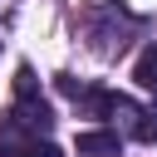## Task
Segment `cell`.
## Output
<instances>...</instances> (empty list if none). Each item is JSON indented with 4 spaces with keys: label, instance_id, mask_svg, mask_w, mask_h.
<instances>
[{
    "label": "cell",
    "instance_id": "obj_3",
    "mask_svg": "<svg viewBox=\"0 0 157 157\" xmlns=\"http://www.w3.org/2000/svg\"><path fill=\"white\" fill-rule=\"evenodd\" d=\"M132 83L147 88V93H157V44H147V49L137 54V64H132Z\"/></svg>",
    "mask_w": 157,
    "mask_h": 157
},
{
    "label": "cell",
    "instance_id": "obj_2",
    "mask_svg": "<svg viewBox=\"0 0 157 157\" xmlns=\"http://www.w3.org/2000/svg\"><path fill=\"white\" fill-rule=\"evenodd\" d=\"M123 137L108 132V128H93V132H78V157H118Z\"/></svg>",
    "mask_w": 157,
    "mask_h": 157
},
{
    "label": "cell",
    "instance_id": "obj_4",
    "mask_svg": "<svg viewBox=\"0 0 157 157\" xmlns=\"http://www.w3.org/2000/svg\"><path fill=\"white\" fill-rule=\"evenodd\" d=\"M5 157H64L54 142H39V137H29V142H20V147H5Z\"/></svg>",
    "mask_w": 157,
    "mask_h": 157
},
{
    "label": "cell",
    "instance_id": "obj_1",
    "mask_svg": "<svg viewBox=\"0 0 157 157\" xmlns=\"http://www.w3.org/2000/svg\"><path fill=\"white\" fill-rule=\"evenodd\" d=\"M49 123H54V113H49L44 98H20L15 113H10V132H29V137H39Z\"/></svg>",
    "mask_w": 157,
    "mask_h": 157
},
{
    "label": "cell",
    "instance_id": "obj_5",
    "mask_svg": "<svg viewBox=\"0 0 157 157\" xmlns=\"http://www.w3.org/2000/svg\"><path fill=\"white\" fill-rule=\"evenodd\" d=\"M137 142H157V113H137Z\"/></svg>",
    "mask_w": 157,
    "mask_h": 157
},
{
    "label": "cell",
    "instance_id": "obj_6",
    "mask_svg": "<svg viewBox=\"0 0 157 157\" xmlns=\"http://www.w3.org/2000/svg\"><path fill=\"white\" fill-rule=\"evenodd\" d=\"M15 93H20V98H39V88H34V74H29V69H20V74H15Z\"/></svg>",
    "mask_w": 157,
    "mask_h": 157
}]
</instances>
